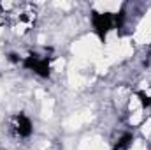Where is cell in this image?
Returning <instances> with one entry per match:
<instances>
[{"instance_id":"4","label":"cell","mask_w":151,"mask_h":150,"mask_svg":"<svg viewBox=\"0 0 151 150\" xmlns=\"http://www.w3.org/2000/svg\"><path fill=\"white\" fill-rule=\"evenodd\" d=\"M134 143V134L132 133H125L119 136V140L113 145V150H128Z\"/></svg>"},{"instance_id":"2","label":"cell","mask_w":151,"mask_h":150,"mask_svg":"<svg viewBox=\"0 0 151 150\" xmlns=\"http://www.w3.org/2000/svg\"><path fill=\"white\" fill-rule=\"evenodd\" d=\"M23 66L30 71H34L35 74L42 76V78H47L51 73V67H49V58H39V55H28L25 60H23Z\"/></svg>"},{"instance_id":"6","label":"cell","mask_w":151,"mask_h":150,"mask_svg":"<svg viewBox=\"0 0 151 150\" xmlns=\"http://www.w3.org/2000/svg\"><path fill=\"white\" fill-rule=\"evenodd\" d=\"M9 60H11V62H19L18 55H14V53H11V55H9Z\"/></svg>"},{"instance_id":"3","label":"cell","mask_w":151,"mask_h":150,"mask_svg":"<svg viewBox=\"0 0 151 150\" xmlns=\"http://www.w3.org/2000/svg\"><path fill=\"white\" fill-rule=\"evenodd\" d=\"M16 133L21 136V138H28L30 134H32V122H30V118L25 115V113H19V115H16Z\"/></svg>"},{"instance_id":"1","label":"cell","mask_w":151,"mask_h":150,"mask_svg":"<svg viewBox=\"0 0 151 150\" xmlns=\"http://www.w3.org/2000/svg\"><path fill=\"white\" fill-rule=\"evenodd\" d=\"M91 23H93V27H95L97 36H99L100 41L104 42L107 32L114 27V14H111V12H97V11H93V12H91Z\"/></svg>"},{"instance_id":"5","label":"cell","mask_w":151,"mask_h":150,"mask_svg":"<svg viewBox=\"0 0 151 150\" xmlns=\"http://www.w3.org/2000/svg\"><path fill=\"white\" fill-rule=\"evenodd\" d=\"M137 95H139V99H141V104H142V106H151V97H148L144 92H137Z\"/></svg>"}]
</instances>
